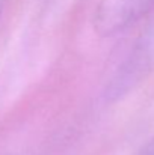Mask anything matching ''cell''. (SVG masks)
Listing matches in <instances>:
<instances>
[{
	"label": "cell",
	"mask_w": 154,
	"mask_h": 155,
	"mask_svg": "<svg viewBox=\"0 0 154 155\" xmlns=\"http://www.w3.org/2000/svg\"><path fill=\"white\" fill-rule=\"evenodd\" d=\"M154 69V32L142 36L124 57L104 89L109 101L122 100Z\"/></svg>",
	"instance_id": "1"
},
{
	"label": "cell",
	"mask_w": 154,
	"mask_h": 155,
	"mask_svg": "<svg viewBox=\"0 0 154 155\" xmlns=\"http://www.w3.org/2000/svg\"><path fill=\"white\" fill-rule=\"evenodd\" d=\"M133 155H154V137L150 139L147 143H144Z\"/></svg>",
	"instance_id": "2"
}]
</instances>
